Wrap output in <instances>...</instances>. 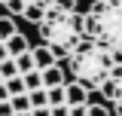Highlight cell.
Listing matches in <instances>:
<instances>
[{
  "label": "cell",
  "mask_w": 122,
  "mask_h": 116,
  "mask_svg": "<svg viewBox=\"0 0 122 116\" xmlns=\"http://www.w3.org/2000/svg\"><path fill=\"white\" fill-rule=\"evenodd\" d=\"M58 64L64 67V83H79L82 89L101 95V89L113 79V73H116V67L122 61L110 49H104L101 43L86 37L67 58H61Z\"/></svg>",
  "instance_id": "cell-1"
},
{
  "label": "cell",
  "mask_w": 122,
  "mask_h": 116,
  "mask_svg": "<svg viewBox=\"0 0 122 116\" xmlns=\"http://www.w3.org/2000/svg\"><path fill=\"white\" fill-rule=\"evenodd\" d=\"M37 34H40V43L49 46L55 58H67L76 46L86 40V15L79 12L76 6H58V9H49V12L37 21Z\"/></svg>",
  "instance_id": "cell-2"
},
{
  "label": "cell",
  "mask_w": 122,
  "mask_h": 116,
  "mask_svg": "<svg viewBox=\"0 0 122 116\" xmlns=\"http://www.w3.org/2000/svg\"><path fill=\"white\" fill-rule=\"evenodd\" d=\"M86 37L122 61V0H92L86 9Z\"/></svg>",
  "instance_id": "cell-3"
},
{
  "label": "cell",
  "mask_w": 122,
  "mask_h": 116,
  "mask_svg": "<svg viewBox=\"0 0 122 116\" xmlns=\"http://www.w3.org/2000/svg\"><path fill=\"white\" fill-rule=\"evenodd\" d=\"M79 0H0V6L9 15H18L25 21H40L49 9H58V6H76Z\"/></svg>",
  "instance_id": "cell-4"
},
{
  "label": "cell",
  "mask_w": 122,
  "mask_h": 116,
  "mask_svg": "<svg viewBox=\"0 0 122 116\" xmlns=\"http://www.w3.org/2000/svg\"><path fill=\"white\" fill-rule=\"evenodd\" d=\"M101 98H104V101L113 107V113H116V116H122V64L116 67L113 79H110V83L101 89Z\"/></svg>",
  "instance_id": "cell-5"
},
{
  "label": "cell",
  "mask_w": 122,
  "mask_h": 116,
  "mask_svg": "<svg viewBox=\"0 0 122 116\" xmlns=\"http://www.w3.org/2000/svg\"><path fill=\"white\" fill-rule=\"evenodd\" d=\"M64 98H67V107H79L92 101V92L82 89L79 83H64Z\"/></svg>",
  "instance_id": "cell-6"
},
{
  "label": "cell",
  "mask_w": 122,
  "mask_h": 116,
  "mask_svg": "<svg viewBox=\"0 0 122 116\" xmlns=\"http://www.w3.org/2000/svg\"><path fill=\"white\" fill-rule=\"evenodd\" d=\"M30 58H34V67L37 70H46V67H52V64H58V58H55V52L49 49V46H30Z\"/></svg>",
  "instance_id": "cell-7"
},
{
  "label": "cell",
  "mask_w": 122,
  "mask_h": 116,
  "mask_svg": "<svg viewBox=\"0 0 122 116\" xmlns=\"http://www.w3.org/2000/svg\"><path fill=\"white\" fill-rule=\"evenodd\" d=\"M3 46H6L9 58H18L21 52H28V49H30V46H28V40H25V34H18V31H15L12 37H6V40H3Z\"/></svg>",
  "instance_id": "cell-8"
},
{
  "label": "cell",
  "mask_w": 122,
  "mask_h": 116,
  "mask_svg": "<svg viewBox=\"0 0 122 116\" xmlns=\"http://www.w3.org/2000/svg\"><path fill=\"white\" fill-rule=\"evenodd\" d=\"M43 73V86L46 89H52V86H64V67L61 64H52V67H46Z\"/></svg>",
  "instance_id": "cell-9"
},
{
  "label": "cell",
  "mask_w": 122,
  "mask_h": 116,
  "mask_svg": "<svg viewBox=\"0 0 122 116\" xmlns=\"http://www.w3.org/2000/svg\"><path fill=\"white\" fill-rule=\"evenodd\" d=\"M3 86H6V92H9V98L28 92V89H25V79H21V73H18V76H9V79H3Z\"/></svg>",
  "instance_id": "cell-10"
},
{
  "label": "cell",
  "mask_w": 122,
  "mask_h": 116,
  "mask_svg": "<svg viewBox=\"0 0 122 116\" xmlns=\"http://www.w3.org/2000/svg\"><path fill=\"white\" fill-rule=\"evenodd\" d=\"M28 98H30V110H37V107H49L46 89H30V92H28Z\"/></svg>",
  "instance_id": "cell-11"
},
{
  "label": "cell",
  "mask_w": 122,
  "mask_h": 116,
  "mask_svg": "<svg viewBox=\"0 0 122 116\" xmlns=\"http://www.w3.org/2000/svg\"><path fill=\"white\" fill-rule=\"evenodd\" d=\"M46 98H49V107L67 104V98H64V86H52V89H46Z\"/></svg>",
  "instance_id": "cell-12"
},
{
  "label": "cell",
  "mask_w": 122,
  "mask_h": 116,
  "mask_svg": "<svg viewBox=\"0 0 122 116\" xmlns=\"http://www.w3.org/2000/svg\"><path fill=\"white\" fill-rule=\"evenodd\" d=\"M12 61H15V67H18V73H30V70H37V67H34V58H30V49H28V52H21L18 58H12Z\"/></svg>",
  "instance_id": "cell-13"
},
{
  "label": "cell",
  "mask_w": 122,
  "mask_h": 116,
  "mask_svg": "<svg viewBox=\"0 0 122 116\" xmlns=\"http://www.w3.org/2000/svg\"><path fill=\"white\" fill-rule=\"evenodd\" d=\"M21 79H25V89H28V92H30V89H46V86H43V73H40V70L21 73Z\"/></svg>",
  "instance_id": "cell-14"
},
{
  "label": "cell",
  "mask_w": 122,
  "mask_h": 116,
  "mask_svg": "<svg viewBox=\"0 0 122 116\" xmlns=\"http://www.w3.org/2000/svg\"><path fill=\"white\" fill-rule=\"evenodd\" d=\"M9 104H12V113H28V110H30L28 92H25V95H12V98H9Z\"/></svg>",
  "instance_id": "cell-15"
},
{
  "label": "cell",
  "mask_w": 122,
  "mask_h": 116,
  "mask_svg": "<svg viewBox=\"0 0 122 116\" xmlns=\"http://www.w3.org/2000/svg\"><path fill=\"white\" fill-rule=\"evenodd\" d=\"M15 31H18V28H15V21H12V18H9V15H0V40L12 37Z\"/></svg>",
  "instance_id": "cell-16"
},
{
  "label": "cell",
  "mask_w": 122,
  "mask_h": 116,
  "mask_svg": "<svg viewBox=\"0 0 122 116\" xmlns=\"http://www.w3.org/2000/svg\"><path fill=\"white\" fill-rule=\"evenodd\" d=\"M0 76H3V79H9V76H18V67H15V61H12V58L0 61Z\"/></svg>",
  "instance_id": "cell-17"
},
{
  "label": "cell",
  "mask_w": 122,
  "mask_h": 116,
  "mask_svg": "<svg viewBox=\"0 0 122 116\" xmlns=\"http://www.w3.org/2000/svg\"><path fill=\"white\" fill-rule=\"evenodd\" d=\"M89 116H110V110L101 101H89Z\"/></svg>",
  "instance_id": "cell-18"
},
{
  "label": "cell",
  "mask_w": 122,
  "mask_h": 116,
  "mask_svg": "<svg viewBox=\"0 0 122 116\" xmlns=\"http://www.w3.org/2000/svg\"><path fill=\"white\" fill-rule=\"evenodd\" d=\"M67 116H89V104H79V107H70Z\"/></svg>",
  "instance_id": "cell-19"
},
{
  "label": "cell",
  "mask_w": 122,
  "mask_h": 116,
  "mask_svg": "<svg viewBox=\"0 0 122 116\" xmlns=\"http://www.w3.org/2000/svg\"><path fill=\"white\" fill-rule=\"evenodd\" d=\"M49 110H52V116H67V113H70V107H67V104H58V107H49Z\"/></svg>",
  "instance_id": "cell-20"
},
{
  "label": "cell",
  "mask_w": 122,
  "mask_h": 116,
  "mask_svg": "<svg viewBox=\"0 0 122 116\" xmlns=\"http://www.w3.org/2000/svg\"><path fill=\"white\" fill-rule=\"evenodd\" d=\"M0 116H15V113H12V104H9V101H0Z\"/></svg>",
  "instance_id": "cell-21"
},
{
  "label": "cell",
  "mask_w": 122,
  "mask_h": 116,
  "mask_svg": "<svg viewBox=\"0 0 122 116\" xmlns=\"http://www.w3.org/2000/svg\"><path fill=\"white\" fill-rule=\"evenodd\" d=\"M30 116H52L49 107H37V110H30Z\"/></svg>",
  "instance_id": "cell-22"
},
{
  "label": "cell",
  "mask_w": 122,
  "mask_h": 116,
  "mask_svg": "<svg viewBox=\"0 0 122 116\" xmlns=\"http://www.w3.org/2000/svg\"><path fill=\"white\" fill-rule=\"evenodd\" d=\"M0 101H9V92H6V86L0 83Z\"/></svg>",
  "instance_id": "cell-23"
},
{
  "label": "cell",
  "mask_w": 122,
  "mask_h": 116,
  "mask_svg": "<svg viewBox=\"0 0 122 116\" xmlns=\"http://www.w3.org/2000/svg\"><path fill=\"white\" fill-rule=\"evenodd\" d=\"M9 58V52H6V46H3V40H0V61H6Z\"/></svg>",
  "instance_id": "cell-24"
},
{
  "label": "cell",
  "mask_w": 122,
  "mask_h": 116,
  "mask_svg": "<svg viewBox=\"0 0 122 116\" xmlns=\"http://www.w3.org/2000/svg\"><path fill=\"white\" fill-rule=\"evenodd\" d=\"M15 116H30V110H28V113H15Z\"/></svg>",
  "instance_id": "cell-25"
},
{
  "label": "cell",
  "mask_w": 122,
  "mask_h": 116,
  "mask_svg": "<svg viewBox=\"0 0 122 116\" xmlns=\"http://www.w3.org/2000/svg\"><path fill=\"white\" fill-rule=\"evenodd\" d=\"M0 83H3V76H0Z\"/></svg>",
  "instance_id": "cell-26"
}]
</instances>
